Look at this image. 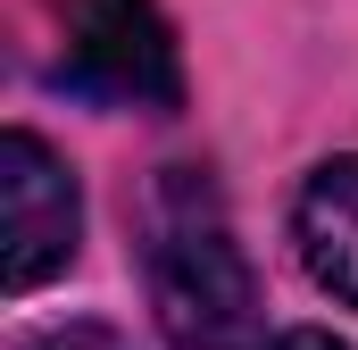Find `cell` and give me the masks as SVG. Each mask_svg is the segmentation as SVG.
<instances>
[{
    "instance_id": "1",
    "label": "cell",
    "mask_w": 358,
    "mask_h": 350,
    "mask_svg": "<svg viewBox=\"0 0 358 350\" xmlns=\"http://www.w3.org/2000/svg\"><path fill=\"white\" fill-rule=\"evenodd\" d=\"M142 275L167 350H259V275L200 167H159L142 192Z\"/></svg>"
},
{
    "instance_id": "2",
    "label": "cell",
    "mask_w": 358,
    "mask_h": 350,
    "mask_svg": "<svg viewBox=\"0 0 358 350\" xmlns=\"http://www.w3.org/2000/svg\"><path fill=\"white\" fill-rule=\"evenodd\" d=\"M59 84H76L100 108H176L183 59L159 0H67V59Z\"/></svg>"
},
{
    "instance_id": "3",
    "label": "cell",
    "mask_w": 358,
    "mask_h": 350,
    "mask_svg": "<svg viewBox=\"0 0 358 350\" xmlns=\"http://www.w3.org/2000/svg\"><path fill=\"white\" fill-rule=\"evenodd\" d=\"M0 209H8V292H34L76 259V234H84L76 175L25 125L0 134Z\"/></svg>"
},
{
    "instance_id": "4",
    "label": "cell",
    "mask_w": 358,
    "mask_h": 350,
    "mask_svg": "<svg viewBox=\"0 0 358 350\" xmlns=\"http://www.w3.org/2000/svg\"><path fill=\"white\" fill-rule=\"evenodd\" d=\"M292 242L317 292L358 309V159H325L292 200Z\"/></svg>"
},
{
    "instance_id": "5",
    "label": "cell",
    "mask_w": 358,
    "mask_h": 350,
    "mask_svg": "<svg viewBox=\"0 0 358 350\" xmlns=\"http://www.w3.org/2000/svg\"><path fill=\"white\" fill-rule=\"evenodd\" d=\"M34 350H125V342H117L108 326H67V334H42Z\"/></svg>"
},
{
    "instance_id": "6",
    "label": "cell",
    "mask_w": 358,
    "mask_h": 350,
    "mask_svg": "<svg viewBox=\"0 0 358 350\" xmlns=\"http://www.w3.org/2000/svg\"><path fill=\"white\" fill-rule=\"evenodd\" d=\"M259 350H350V342H334V334H317V326H292V334H275V342Z\"/></svg>"
}]
</instances>
